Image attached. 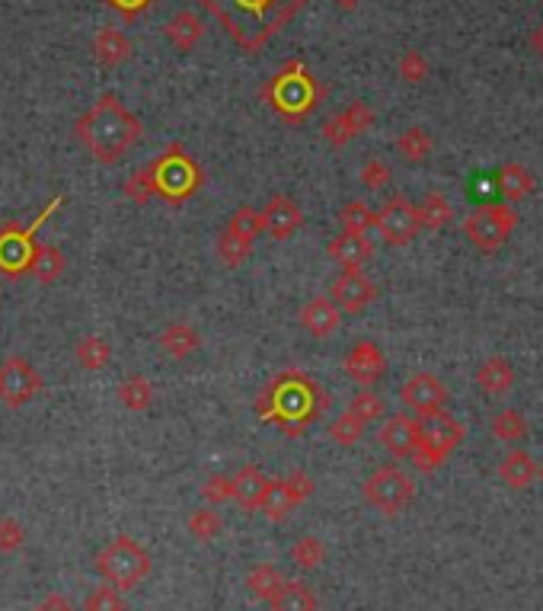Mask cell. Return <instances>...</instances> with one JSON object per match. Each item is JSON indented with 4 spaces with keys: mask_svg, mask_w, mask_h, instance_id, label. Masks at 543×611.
<instances>
[{
    "mask_svg": "<svg viewBox=\"0 0 543 611\" xmlns=\"http://www.w3.org/2000/svg\"><path fill=\"white\" fill-rule=\"evenodd\" d=\"M329 410V394L317 378H310L301 368H285L275 378L262 384L253 400V413L259 423L278 426L288 439H301L307 426L323 420Z\"/></svg>",
    "mask_w": 543,
    "mask_h": 611,
    "instance_id": "1",
    "label": "cell"
},
{
    "mask_svg": "<svg viewBox=\"0 0 543 611\" xmlns=\"http://www.w3.org/2000/svg\"><path fill=\"white\" fill-rule=\"evenodd\" d=\"M74 135L96 164H119L144 135L141 119L115 93H103L84 116L74 122Z\"/></svg>",
    "mask_w": 543,
    "mask_h": 611,
    "instance_id": "2",
    "label": "cell"
},
{
    "mask_svg": "<svg viewBox=\"0 0 543 611\" xmlns=\"http://www.w3.org/2000/svg\"><path fill=\"white\" fill-rule=\"evenodd\" d=\"M246 55L259 52L307 0H195Z\"/></svg>",
    "mask_w": 543,
    "mask_h": 611,
    "instance_id": "3",
    "label": "cell"
},
{
    "mask_svg": "<svg viewBox=\"0 0 543 611\" xmlns=\"http://www.w3.org/2000/svg\"><path fill=\"white\" fill-rule=\"evenodd\" d=\"M259 100L282 122L301 125L326 100V87L310 74V68L301 58H291L259 87Z\"/></svg>",
    "mask_w": 543,
    "mask_h": 611,
    "instance_id": "4",
    "label": "cell"
},
{
    "mask_svg": "<svg viewBox=\"0 0 543 611\" xmlns=\"http://www.w3.org/2000/svg\"><path fill=\"white\" fill-rule=\"evenodd\" d=\"M151 176H154V186H157V196L167 199L173 205L192 199L195 192L205 186V173L202 167L195 164L192 154L183 148L179 141H170L151 164Z\"/></svg>",
    "mask_w": 543,
    "mask_h": 611,
    "instance_id": "5",
    "label": "cell"
},
{
    "mask_svg": "<svg viewBox=\"0 0 543 611\" xmlns=\"http://www.w3.org/2000/svg\"><path fill=\"white\" fill-rule=\"evenodd\" d=\"M96 570L115 589H135L151 573V554H147L135 538L119 535L96 554Z\"/></svg>",
    "mask_w": 543,
    "mask_h": 611,
    "instance_id": "6",
    "label": "cell"
},
{
    "mask_svg": "<svg viewBox=\"0 0 543 611\" xmlns=\"http://www.w3.org/2000/svg\"><path fill=\"white\" fill-rule=\"evenodd\" d=\"M464 436H467V426L454 420L448 410L422 416V439L413 455V464L422 474H432L435 468H441V464L448 461V455L464 442Z\"/></svg>",
    "mask_w": 543,
    "mask_h": 611,
    "instance_id": "7",
    "label": "cell"
},
{
    "mask_svg": "<svg viewBox=\"0 0 543 611\" xmlns=\"http://www.w3.org/2000/svg\"><path fill=\"white\" fill-rule=\"evenodd\" d=\"M58 205H61V196L48 202L42 208V215L32 218L29 228H20V224H7V228H0V272H4V276H26L32 253H36V247H39L36 231L58 212Z\"/></svg>",
    "mask_w": 543,
    "mask_h": 611,
    "instance_id": "8",
    "label": "cell"
},
{
    "mask_svg": "<svg viewBox=\"0 0 543 611\" xmlns=\"http://www.w3.org/2000/svg\"><path fill=\"white\" fill-rule=\"evenodd\" d=\"M361 490H365V500L384 516H400L416 496L413 477H406L397 464H381L377 471H371Z\"/></svg>",
    "mask_w": 543,
    "mask_h": 611,
    "instance_id": "9",
    "label": "cell"
},
{
    "mask_svg": "<svg viewBox=\"0 0 543 611\" xmlns=\"http://www.w3.org/2000/svg\"><path fill=\"white\" fill-rule=\"evenodd\" d=\"M515 224H518V215H515V208L512 205H483V208H476V212L467 218L464 224V234L467 240L476 247V250H483V253H496L508 234L515 231Z\"/></svg>",
    "mask_w": 543,
    "mask_h": 611,
    "instance_id": "10",
    "label": "cell"
},
{
    "mask_svg": "<svg viewBox=\"0 0 543 611\" xmlns=\"http://www.w3.org/2000/svg\"><path fill=\"white\" fill-rule=\"evenodd\" d=\"M377 234L387 247H409L419 234V215L416 205L409 202L403 192L390 196L381 208H377Z\"/></svg>",
    "mask_w": 543,
    "mask_h": 611,
    "instance_id": "11",
    "label": "cell"
},
{
    "mask_svg": "<svg viewBox=\"0 0 543 611\" xmlns=\"http://www.w3.org/2000/svg\"><path fill=\"white\" fill-rule=\"evenodd\" d=\"M42 375L23 356H7L0 362V400L7 407H26L42 394Z\"/></svg>",
    "mask_w": 543,
    "mask_h": 611,
    "instance_id": "12",
    "label": "cell"
},
{
    "mask_svg": "<svg viewBox=\"0 0 543 611\" xmlns=\"http://www.w3.org/2000/svg\"><path fill=\"white\" fill-rule=\"evenodd\" d=\"M448 397H451L448 384L432 372H416L400 384V404L413 416H419V420L422 416H432V413L444 410Z\"/></svg>",
    "mask_w": 543,
    "mask_h": 611,
    "instance_id": "13",
    "label": "cell"
},
{
    "mask_svg": "<svg viewBox=\"0 0 543 611\" xmlns=\"http://www.w3.org/2000/svg\"><path fill=\"white\" fill-rule=\"evenodd\" d=\"M329 298H333L345 314H361L377 301V285L361 269H342L329 285Z\"/></svg>",
    "mask_w": 543,
    "mask_h": 611,
    "instance_id": "14",
    "label": "cell"
},
{
    "mask_svg": "<svg viewBox=\"0 0 543 611\" xmlns=\"http://www.w3.org/2000/svg\"><path fill=\"white\" fill-rule=\"evenodd\" d=\"M419 439H422V420L413 413H393L377 429V442L397 458H413Z\"/></svg>",
    "mask_w": 543,
    "mask_h": 611,
    "instance_id": "15",
    "label": "cell"
},
{
    "mask_svg": "<svg viewBox=\"0 0 543 611\" xmlns=\"http://www.w3.org/2000/svg\"><path fill=\"white\" fill-rule=\"evenodd\" d=\"M342 368H345V375L358 384V388H371V384L381 381L384 368H387L384 349L377 343H371V340H358L349 352H345Z\"/></svg>",
    "mask_w": 543,
    "mask_h": 611,
    "instance_id": "16",
    "label": "cell"
},
{
    "mask_svg": "<svg viewBox=\"0 0 543 611\" xmlns=\"http://www.w3.org/2000/svg\"><path fill=\"white\" fill-rule=\"evenodd\" d=\"M262 221H266V234L272 240H288V237H294L301 231L304 212L291 196H285V192H275V196L266 202V208H262Z\"/></svg>",
    "mask_w": 543,
    "mask_h": 611,
    "instance_id": "17",
    "label": "cell"
},
{
    "mask_svg": "<svg viewBox=\"0 0 543 611\" xmlns=\"http://www.w3.org/2000/svg\"><path fill=\"white\" fill-rule=\"evenodd\" d=\"M326 253H329V260L339 263L342 269H361L374 260V244H371V237L361 231H342L326 244Z\"/></svg>",
    "mask_w": 543,
    "mask_h": 611,
    "instance_id": "18",
    "label": "cell"
},
{
    "mask_svg": "<svg viewBox=\"0 0 543 611\" xmlns=\"http://www.w3.org/2000/svg\"><path fill=\"white\" fill-rule=\"evenodd\" d=\"M301 327L310 333V336H317V340H326V336H333L342 324V308L339 304L329 298V295H317V298H310L304 308H301Z\"/></svg>",
    "mask_w": 543,
    "mask_h": 611,
    "instance_id": "19",
    "label": "cell"
},
{
    "mask_svg": "<svg viewBox=\"0 0 543 611\" xmlns=\"http://www.w3.org/2000/svg\"><path fill=\"white\" fill-rule=\"evenodd\" d=\"M272 484V477L262 474L256 464H243L234 474V503L243 512H259L262 500H266V490Z\"/></svg>",
    "mask_w": 543,
    "mask_h": 611,
    "instance_id": "20",
    "label": "cell"
},
{
    "mask_svg": "<svg viewBox=\"0 0 543 611\" xmlns=\"http://www.w3.org/2000/svg\"><path fill=\"white\" fill-rule=\"evenodd\" d=\"M163 36H167V42L176 52H192L205 36V20L195 10H179L170 16L167 26H163Z\"/></svg>",
    "mask_w": 543,
    "mask_h": 611,
    "instance_id": "21",
    "label": "cell"
},
{
    "mask_svg": "<svg viewBox=\"0 0 543 611\" xmlns=\"http://www.w3.org/2000/svg\"><path fill=\"white\" fill-rule=\"evenodd\" d=\"M476 388H480V394L486 397H502L512 391V384H515V368L508 365L505 356H489L480 362V368H476Z\"/></svg>",
    "mask_w": 543,
    "mask_h": 611,
    "instance_id": "22",
    "label": "cell"
},
{
    "mask_svg": "<svg viewBox=\"0 0 543 611\" xmlns=\"http://www.w3.org/2000/svg\"><path fill=\"white\" fill-rule=\"evenodd\" d=\"M131 52H135V48H131V39L119 26H103L93 36V58L100 61L103 68H119V64H125L131 58Z\"/></svg>",
    "mask_w": 543,
    "mask_h": 611,
    "instance_id": "23",
    "label": "cell"
},
{
    "mask_svg": "<svg viewBox=\"0 0 543 611\" xmlns=\"http://www.w3.org/2000/svg\"><path fill=\"white\" fill-rule=\"evenodd\" d=\"M540 474L537 461L531 452H524V448H512L502 461H499V477L505 487L512 490H528L534 484V477Z\"/></svg>",
    "mask_w": 543,
    "mask_h": 611,
    "instance_id": "24",
    "label": "cell"
},
{
    "mask_svg": "<svg viewBox=\"0 0 543 611\" xmlns=\"http://www.w3.org/2000/svg\"><path fill=\"white\" fill-rule=\"evenodd\" d=\"M202 346V336L192 324H183V320H176V324H167L160 333V349L167 352L170 359H189L192 352H199Z\"/></svg>",
    "mask_w": 543,
    "mask_h": 611,
    "instance_id": "25",
    "label": "cell"
},
{
    "mask_svg": "<svg viewBox=\"0 0 543 611\" xmlns=\"http://www.w3.org/2000/svg\"><path fill=\"white\" fill-rule=\"evenodd\" d=\"M416 215H419V228L444 231L454 221V205L444 192H425V196L416 202Z\"/></svg>",
    "mask_w": 543,
    "mask_h": 611,
    "instance_id": "26",
    "label": "cell"
},
{
    "mask_svg": "<svg viewBox=\"0 0 543 611\" xmlns=\"http://www.w3.org/2000/svg\"><path fill=\"white\" fill-rule=\"evenodd\" d=\"M64 266H68V263H64L61 247H55V244H39L36 253H32V263H29L26 276H32L39 285H52V282L61 279Z\"/></svg>",
    "mask_w": 543,
    "mask_h": 611,
    "instance_id": "27",
    "label": "cell"
},
{
    "mask_svg": "<svg viewBox=\"0 0 543 611\" xmlns=\"http://www.w3.org/2000/svg\"><path fill=\"white\" fill-rule=\"evenodd\" d=\"M496 183L502 189V196L505 202H521V199H528L531 192H534V173L528 167H521V164H502L499 173H496Z\"/></svg>",
    "mask_w": 543,
    "mask_h": 611,
    "instance_id": "28",
    "label": "cell"
},
{
    "mask_svg": "<svg viewBox=\"0 0 543 611\" xmlns=\"http://www.w3.org/2000/svg\"><path fill=\"white\" fill-rule=\"evenodd\" d=\"M74 359H77L80 368H84V372H103V368L112 362V346H109L106 336H100V333H87L84 340L77 343Z\"/></svg>",
    "mask_w": 543,
    "mask_h": 611,
    "instance_id": "29",
    "label": "cell"
},
{
    "mask_svg": "<svg viewBox=\"0 0 543 611\" xmlns=\"http://www.w3.org/2000/svg\"><path fill=\"white\" fill-rule=\"evenodd\" d=\"M272 611H317V596L314 589L301 580H285V586L278 589V596L269 602Z\"/></svg>",
    "mask_w": 543,
    "mask_h": 611,
    "instance_id": "30",
    "label": "cell"
},
{
    "mask_svg": "<svg viewBox=\"0 0 543 611\" xmlns=\"http://www.w3.org/2000/svg\"><path fill=\"white\" fill-rule=\"evenodd\" d=\"M282 586H285V576L278 573L272 564H256L250 573H246V589H250V596L259 602H272Z\"/></svg>",
    "mask_w": 543,
    "mask_h": 611,
    "instance_id": "31",
    "label": "cell"
},
{
    "mask_svg": "<svg viewBox=\"0 0 543 611\" xmlns=\"http://www.w3.org/2000/svg\"><path fill=\"white\" fill-rule=\"evenodd\" d=\"M119 404L131 413H144L147 407L154 404V384L147 381L144 375H128L119 384Z\"/></svg>",
    "mask_w": 543,
    "mask_h": 611,
    "instance_id": "32",
    "label": "cell"
},
{
    "mask_svg": "<svg viewBox=\"0 0 543 611\" xmlns=\"http://www.w3.org/2000/svg\"><path fill=\"white\" fill-rule=\"evenodd\" d=\"M397 151L403 160H409V164H425L432 154V135L425 132L422 125H409L397 138Z\"/></svg>",
    "mask_w": 543,
    "mask_h": 611,
    "instance_id": "33",
    "label": "cell"
},
{
    "mask_svg": "<svg viewBox=\"0 0 543 611\" xmlns=\"http://www.w3.org/2000/svg\"><path fill=\"white\" fill-rule=\"evenodd\" d=\"M227 231L237 234V237H243L246 244H256L259 234L266 231V221H262V212H256L253 205H243V208H237L234 215H230Z\"/></svg>",
    "mask_w": 543,
    "mask_h": 611,
    "instance_id": "34",
    "label": "cell"
},
{
    "mask_svg": "<svg viewBox=\"0 0 543 611\" xmlns=\"http://www.w3.org/2000/svg\"><path fill=\"white\" fill-rule=\"evenodd\" d=\"M492 436L505 445H515L521 439H528V420H524L521 410H502L496 413V420H492Z\"/></svg>",
    "mask_w": 543,
    "mask_h": 611,
    "instance_id": "35",
    "label": "cell"
},
{
    "mask_svg": "<svg viewBox=\"0 0 543 611\" xmlns=\"http://www.w3.org/2000/svg\"><path fill=\"white\" fill-rule=\"evenodd\" d=\"M365 429H368L365 420H358L355 413L345 410L342 416H336V420L329 423V439H333L339 448H352V445L361 442V436H365Z\"/></svg>",
    "mask_w": 543,
    "mask_h": 611,
    "instance_id": "36",
    "label": "cell"
},
{
    "mask_svg": "<svg viewBox=\"0 0 543 611\" xmlns=\"http://www.w3.org/2000/svg\"><path fill=\"white\" fill-rule=\"evenodd\" d=\"M291 509H294V500H291L288 490H285V480H282V477L272 480L269 490H266V500H262V506H259V512H262V516H266L269 522H285Z\"/></svg>",
    "mask_w": 543,
    "mask_h": 611,
    "instance_id": "37",
    "label": "cell"
},
{
    "mask_svg": "<svg viewBox=\"0 0 543 611\" xmlns=\"http://www.w3.org/2000/svg\"><path fill=\"white\" fill-rule=\"evenodd\" d=\"M323 560H326V544L314 535H304L294 541V548H291V564L298 567V570H317L323 567Z\"/></svg>",
    "mask_w": 543,
    "mask_h": 611,
    "instance_id": "38",
    "label": "cell"
},
{
    "mask_svg": "<svg viewBox=\"0 0 543 611\" xmlns=\"http://www.w3.org/2000/svg\"><path fill=\"white\" fill-rule=\"evenodd\" d=\"M186 528H189V535L195 541H215L221 535V528H224L221 512H215L211 506L208 509H192L189 519H186Z\"/></svg>",
    "mask_w": 543,
    "mask_h": 611,
    "instance_id": "39",
    "label": "cell"
},
{
    "mask_svg": "<svg viewBox=\"0 0 543 611\" xmlns=\"http://www.w3.org/2000/svg\"><path fill=\"white\" fill-rule=\"evenodd\" d=\"M339 221H342V231H361L368 234V228H374L377 224V212L361 199H352L349 205L339 212Z\"/></svg>",
    "mask_w": 543,
    "mask_h": 611,
    "instance_id": "40",
    "label": "cell"
},
{
    "mask_svg": "<svg viewBox=\"0 0 543 611\" xmlns=\"http://www.w3.org/2000/svg\"><path fill=\"white\" fill-rule=\"evenodd\" d=\"M250 253H253V244H246L243 237L230 234L227 228L221 231V237H218V260H221L227 269L243 266V263H246V256H250Z\"/></svg>",
    "mask_w": 543,
    "mask_h": 611,
    "instance_id": "41",
    "label": "cell"
},
{
    "mask_svg": "<svg viewBox=\"0 0 543 611\" xmlns=\"http://www.w3.org/2000/svg\"><path fill=\"white\" fill-rule=\"evenodd\" d=\"M429 58H425L422 52H416V48H409V52L400 55L397 61V74L400 80H406V84H425L429 80Z\"/></svg>",
    "mask_w": 543,
    "mask_h": 611,
    "instance_id": "42",
    "label": "cell"
},
{
    "mask_svg": "<svg viewBox=\"0 0 543 611\" xmlns=\"http://www.w3.org/2000/svg\"><path fill=\"white\" fill-rule=\"evenodd\" d=\"M345 410L355 413L358 420H365V423L371 426V423H377V420L384 416V400L377 397L371 388H361V391L349 400V407H345Z\"/></svg>",
    "mask_w": 543,
    "mask_h": 611,
    "instance_id": "43",
    "label": "cell"
},
{
    "mask_svg": "<svg viewBox=\"0 0 543 611\" xmlns=\"http://www.w3.org/2000/svg\"><path fill=\"white\" fill-rule=\"evenodd\" d=\"M122 192H125V196H128L131 202H138V205L151 202V199L157 196V186H154L151 167H141V170L131 173L128 180H125V186H122Z\"/></svg>",
    "mask_w": 543,
    "mask_h": 611,
    "instance_id": "44",
    "label": "cell"
},
{
    "mask_svg": "<svg viewBox=\"0 0 543 611\" xmlns=\"http://www.w3.org/2000/svg\"><path fill=\"white\" fill-rule=\"evenodd\" d=\"M125 599H122V589H115V586H100V589H93L87 602H84V611H125Z\"/></svg>",
    "mask_w": 543,
    "mask_h": 611,
    "instance_id": "45",
    "label": "cell"
},
{
    "mask_svg": "<svg viewBox=\"0 0 543 611\" xmlns=\"http://www.w3.org/2000/svg\"><path fill=\"white\" fill-rule=\"evenodd\" d=\"M202 500L211 503V506H221L227 500H234V477L227 474H211L205 484H202Z\"/></svg>",
    "mask_w": 543,
    "mask_h": 611,
    "instance_id": "46",
    "label": "cell"
},
{
    "mask_svg": "<svg viewBox=\"0 0 543 611\" xmlns=\"http://www.w3.org/2000/svg\"><path fill=\"white\" fill-rule=\"evenodd\" d=\"M323 138H326V144H333V148H345V144L355 138V128L349 119H345V112H336V116H329L323 122Z\"/></svg>",
    "mask_w": 543,
    "mask_h": 611,
    "instance_id": "47",
    "label": "cell"
},
{
    "mask_svg": "<svg viewBox=\"0 0 543 611\" xmlns=\"http://www.w3.org/2000/svg\"><path fill=\"white\" fill-rule=\"evenodd\" d=\"M285 480V490H288V496L294 500V506H301V503H307L310 496H314V477H310L307 471H291L288 477H282Z\"/></svg>",
    "mask_w": 543,
    "mask_h": 611,
    "instance_id": "48",
    "label": "cell"
},
{
    "mask_svg": "<svg viewBox=\"0 0 543 611\" xmlns=\"http://www.w3.org/2000/svg\"><path fill=\"white\" fill-rule=\"evenodd\" d=\"M345 112V119H349L352 122V128H355V135H361V132H371V128H374V109L365 103V100H355V103H349V106H345L342 109Z\"/></svg>",
    "mask_w": 543,
    "mask_h": 611,
    "instance_id": "49",
    "label": "cell"
},
{
    "mask_svg": "<svg viewBox=\"0 0 543 611\" xmlns=\"http://www.w3.org/2000/svg\"><path fill=\"white\" fill-rule=\"evenodd\" d=\"M361 183H365V189H371V192H381L390 183V167L377 157L368 160V164L361 167Z\"/></svg>",
    "mask_w": 543,
    "mask_h": 611,
    "instance_id": "50",
    "label": "cell"
},
{
    "mask_svg": "<svg viewBox=\"0 0 543 611\" xmlns=\"http://www.w3.org/2000/svg\"><path fill=\"white\" fill-rule=\"evenodd\" d=\"M20 544H23V525L10 516L0 519V551L13 554V551H20Z\"/></svg>",
    "mask_w": 543,
    "mask_h": 611,
    "instance_id": "51",
    "label": "cell"
},
{
    "mask_svg": "<svg viewBox=\"0 0 543 611\" xmlns=\"http://www.w3.org/2000/svg\"><path fill=\"white\" fill-rule=\"evenodd\" d=\"M103 4L119 16H125V20H138V16L151 10L157 0H103Z\"/></svg>",
    "mask_w": 543,
    "mask_h": 611,
    "instance_id": "52",
    "label": "cell"
},
{
    "mask_svg": "<svg viewBox=\"0 0 543 611\" xmlns=\"http://www.w3.org/2000/svg\"><path fill=\"white\" fill-rule=\"evenodd\" d=\"M528 45H531V52L543 58V20L531 29V36H528Z\"/></svg>",
    "mask_w": 543,
    "mask_h": 611,
    "instance_id": "53",
    "label": "cell"
},
{
    "mask_svg": "<svg viewBox=\"0 0 543 611\" xmlns=\"http://www.w3.org/2000/svg\"><path fill=\"white\" fill-rule=\"evenodd\" d=\"M36 611H74L68 602H64V599H58V596H52V599H48L42 608H36Z\"/></svg>",
    "mask_w": 543,
    "mask_h": 611,
    "instance_id": "54",
    "label": "cell"
},
{
    "mask_svg": "<svg viewBox=\"0 0 543 611\" xmlns=\"http://www.w3.org/2000/svg\"><path fill=\"white\" fill-rule=\"evenodd\" d=\"M333 4H336L339 10H345V13H349V10L361 7V0H333Z\"/></svg>",
    "mask_w": 543,
    "mask_h": 611,
    "instance_id": "55",
    "label": "cell"
},
{
    "mask_svg": "<svg viewBox=\"0 0 543 611\" xmlns=\"http://www.w3.org/2000/svg\"><path fill=\"white\" fill-rule=\"evenodd\" d=\"M540 480H543V464H540Z\"/></svg>",
    "mask_w": 543,
    "mask_h": 611,
    "instance_id": "56",
    "label": "cell"
}]
</instances>
